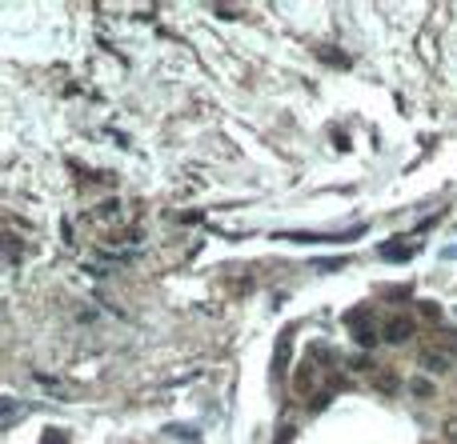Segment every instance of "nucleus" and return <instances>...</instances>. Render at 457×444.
I'll return each mask as SVG.
<instances>
[{
	"mask_svg": "<svg viewBox=\"0 0 457 444\" xmlns=\"http://www.w3.org/2000/svg\"><path fill=\"white\" fill-rule=\"evenodd\" d=\"M345 324H349V333H353V340H357L361 349L381 344V328L373 324V317H369V308H365V304L353 308V312H345Z\"/></svg>",
	"mask_w": 457,
	"mask_h": 444,
	"instance_id": "nucleus-1",
	"label": "nucleus"
},
{
	"mask_svg": "<svg viewBox=\"0 0 457 444\" xmlns=\"http://www.w3.org/2000/svg\"><path fill=\"white\" fill-rule=\"evenodd\" d=\"M413 333H417V324H413V317H389L385 320V328H381V340L385 344H405V340H413Z\"/></svg>",
	"mask_w": 457,
	"mask_h": 444,
	"instance_id": "nucleus-2",
	"label": "nucleus"
},
{
	"mask_svg": "<svg viewBox=\"0 0 457 444\" xmlns=\"http://www.w3.org/2000/svg\"><path fill=\"white\" fill-rule=\"evenodd\" d=\"M413 253H417V244H409V240H389V244H381V260H389V264H405V260H413Z\"/></svg>",
	"mask_w": 457,
	"mask_h": 444,
	"instance_id": "nucleus-3",
	"label": "nucleus"
},
{
	"mask_svg": "<svg viewBox=\"0 0 457 444\" xmlns=\"http://www.w3.org/2000/svg\"><path fill=\"white\" fill-rule=\"evenodd\" d=\"M417 365H421V372H429V376H445V372H449V352L425 349L421 356H417Z\"/></svg>",
	"mask_w": 457,
	"mask_h": 444,
	"instance_id": "nucleus-4",
	"label": "nucleus"
},
{
	"mask_svg": "<svg viewBox=\"0 0 457 444\" xmlns=\"http://www.w3.org/2000/svg\"><path fill=\"white\" fill-rule=\"evenodd\" d=\"M289 349H293V328H285V333L277 336V356H273V376H285V356H289Z\"/></svg>",
	"mask_w": 457,
	"mask_h": 444,
	"instance_id": "nucleus-5",
	"label": "nucleus"
},
{
	"mask_svg": "<svg viewBox=\"0 0 457 444\" xmlns=\"http://www.w3.org/2000/svg\"><path fill=\"white\" fill-rule=\"evenodd\" d=\"M313 384H317V372H313V365H301L293 376V388L297 393H313Z\"/></svg>",
	"mask_w": 457,
	"mask_h": 444,
	"instance_id": "nucleus-6",
	"label": "nucleus"
},
{
	"mask_svg": "<svg viewBox=\"0 0 457 444\" xmlns=\"http://www.w3.org/2000/svg\"><path fill=\"white\" fill-rule=\"evenodd\" d=\"M317 56L325 64H333V68H349V64H353V56H337V48H321Z\"/></svg>",
	"mask_w": 457,
	"mask_h": 444,
	"instance_id": "nucleus-7",
	"label": "nucleus"
},
{
	"mask_svg": "<svg viewBox=\"0 0 457 444\" xmlns=\"http://www.w3.org/2000/svg\"><path fill=\"white\" fill-rule=\"evenodd\" d=\"M116 212H121V205H116V200H109V205H100L93 216H100V221H116Z\"/></svg>",
	"mask_w": 457,
	"mask_h": 444,
	"instance_id": "nucleus-8",
	"label": "nucleus"
},
{
	"mask_svg": "<svg viewBox=\"0 0 457 444\" xmlns=\"http://www.w3.org/2000/svg\"><path fill=\"white\" fill-rule=\"evenodd\" d=\"M377 388H381V393H397V376H393V372L377 376Z\"/></svg>",
	"mask_w": 457,
	"mask_h": 444,
	"instance_id": "nucleus-9",
	"label": "nucleus"
},
{
	"mask_svg": "<svg viewBox=\"0 0 457 444\" xmlns=\"http://www.w3.org/2000/svg\"><path fill=\"white\" fill-rule=\"evenodd\" d=\"M45 444H68V432H61V429H49V432H45Z\"/></svg>",
	"mask_w": 457,
	"mask_h": 444,
	"instance_id": "nucleus-10",
	"label": "nucleus"
},
{
	"mask_svg": "<svg viewBox=\"0 0 457 444\" xmlns=\"http://www.w3.org/2000/svg\"><path fill=\"white\" fill-rule=\"evenodd\" d=\"M4 244H8V264H17V260H20V240H17V237H8Z\"/></svg>",
	"mask_w": 457,
	"mask_h": 444,
	"instance_id": "nucleus-11",
	"label": "nucleus"
},
{
	"mask_svg": "<svg viewBox=\"0 0 457 444\" xmlns=\"http://www.w3.org/2000/svg\"><path fill=\"white\" fill-rule=\"evenodd\" d=\"M413 393H417V397H433V384L429 381H413Z\"/></svg>",
	"mask_w": 457,
	"mask_h": 444,
	"instance_id": "nucleus-12",
	"label": "nucleus"
},
{
	"mask_svg": "<svg viewBox=\"0 0 457 444\" xmlns=\"http://www.w3.org/2000/svg\"><path fill=\"white\" fill-rule=\"evenodd\" d=\"M341 264H345V260H317V269H321V272H337Z\"/></svg>",
	"mask_w": 457,
	"mask_h": 444,
	"instance_id": "nucleus-13",
	"label": "nucleus"
},
{
	"mask_svg": "<svg viewBox=\"0 0 457 444\" xmlns=\"http://www.w3.org/2000/svg\"><path fill=\"white\" fill-rule=\"evenodd\" d=\"M421 312H425V320H441V308H437V304H421Z\"/></svg>",
	"mask_w": 457,
	"mask_h": 444,
	"instance_id": "nucleus-14",
	"label": "nucleus"
},
{
	"mask_svg": "<svg viewBox=\"0 0 457 444\" xmlns=\"http://www.w3.org/2000/svg\"><path fill=\"white\" fill-rule=\"evenodd\" d=\"M289 441H293V429H281L277 432V444H289Z\"/></svg>",
	"mask_w": 457,
	"mask_h": 444,
	"instance_id": "nucleus-15",
	"label": "nucleus"
}]
</instances>
